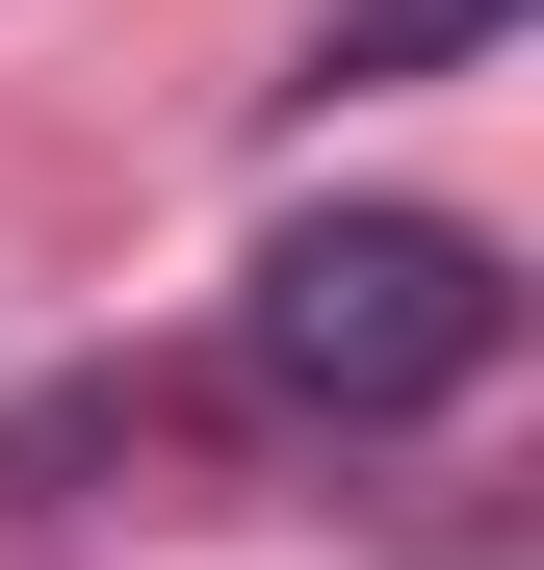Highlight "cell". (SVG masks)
Masks as SVG:
<instances>
[{"mask_svg":"<svg viewBox=\"0 0 544 570\" xmlns=\"http://www.w3.org/2000/svg\"><path fill=\"white\" fill-rule=\"evenodd\" d=\"M518 0H337L311 27V105H363V78H441V52H493Z\"/></svg>","mask_w":544,"mask_h":570,"instance_id":"2","label":"cell"},{"mask_svg":"<svg viewBox=\"0 0 544 570\" xmlns=\"http://www.w3.org/2000/svg\"><path fill=\"white\" fill-rule=\"evenodd\" d=\"M493 337H518V285H493V234H441V208H286V234L234 259V363L286 415H337V441L467 415Z\"/></svg>","mask_w":544,"mask_h":570,"instance_id":"1","label":"cell"}]
</instances>
